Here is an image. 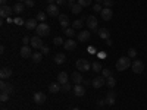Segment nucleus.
I'll return each mask as SVG.
<instances>
[{
	"label": "nucleus",
	"instance_id": "nucleus-12",
	"mask_svg": "<svg viewBox=\"0 0 147 110\" xmlns=\"http://www.w3.org/2000/svg\"><path fill=\"white\" fill-rule=\"evenodd\" d=\"M90 37H91V32L90 31H80L78 32V41L85 43V41L90 40Z\"/></svg>",
	"mask_w": 147,
	"mask_h": 110
},
{
	"label": "nucleus",
	"instance_id": "nucleus-48",
	"mask_svg": "<svg viewBox=\"0 0 147 110\" xmlns=\"http://www.w3.org/2000/svg\"><path fill=\"white\" fill-rule=\"evenodd\" d=\"M68 23H69V21H66V22H60V27H62V28H68Z\"/></svg>",
	"mask_w": 147,
	"mask_h": 110
},
{
	"label": "nucleus",
	"instance_id": "nucleus-16",
	"mask_svg": "<svg viewBox=\"0 0 147 110\" xmlns=\"http://www.w3.org/2000/svg\"><path fill=\"white\" fill-rule=\"evenodd\" d=\"M49 91L56 94L59 91H62V84H59V82H52L50 85H49Z\"/></svg>",
	"mask_w": 147,
	"mask_h": 110
},
{
	"label": "nucleus",
	"instance_id": "nucleus-31",
	"mask_svg": "<svg viewBox=\"0 0 147 110\" xmlns=\"http://www.w3.org/2000/svg\"><path fill=\"white\" fill-rule=\"evenodd\" d=\"M81 27H82V19H77V21L72 22V28L74 30H80Z\"/></svg>",
	"mask_w": 147,
	"mask_h": 110
},
{
	"label": "nucleus",
	"instance_id": "nucleus-50",
	"mask_svg": "<svg viewBox=\"0 0 147 110\" xmlns=\"http://www.w3.org/2000/svg\"><path fill=\"white\" fill-rule=\"evenodd\" d=\"M91 84V81H88V79H84L82 81V85H84V87H87V85H90Z\"/></svg>",
	"mask_w": 147,
	"mask_h": 110
},
{
	"label": "nucleus",
	"instance_id": "nucleus-55",
	"mask_svg": "<svg viewBox=\"0 0 147 110\" xmlns=\"http://www.w3.org/2000/svg\"><path fill=\"white\" fill-rule=\"evenodd\" d=\"M106 44H107V46H112V40H110V38L106 40Z\"/></svg>",
	"mask_w": 147,
	"mask_h": 110
},
{
	"label": "nucleus",
	"instance_id": "nucleus-29",
	"mask_svg": "<svg viewBox=\"0 0 147 110\" xmlns=\"http://www.w3.org/2000/svg\"><path fill=\"white\" fill-rule=\"evenodd\" d=\"M106 85L109 88H113L115 85H116V79L113 78V76H109V78H106Z\"/></svg>",
	"mask_w": 147,
	"mask_h": 110
},
{
	"label": "nucleus",
	"instance_id": "nucleus-6",
	"mask_svg": "<svg viewBox=\"0 0 147 110\" xmlns=\"http://www.w3.org/2000/svg\"><path fill=\"white\" fill-rule=\"evenodd\" d=\"M131 66H132L134 73H141V72L144 70V63L141 62V60H134Z\"/></svg>",
	"mask_w": 147,
	"mask_h": 110
},
{
	"label": "nucleus",
	"instance_id": "nucleus-60",
	"mask_svg": "<svg viewBox=\"0 0 147 110\" xmlns=\"http://www.w3.org/2000/svg\"><path fill=\"white\" fill-rule=\"evenodd\" d=\"M2 110H7V109H2Z\"/></svg>",
	"mask_w": 147,
	"mask_h": 110
},
{
	"label": "nucleus",
	"instance_id": "nucleus-45",
	"mask_svg": "<svg viewBox=\"0 0 147 110\" xmlns=\"http://www.w3.org/2000/svg\"><path fill=\"white\" fill-rule=\"evenodd\" d=\"M40 50H41V53H43V54H47L49 52H50V48H49L47 46H43V47L40 48Z\"/></svg>",
	"mask_w": 147,
	"mask_h": 110
},
{
	"label": "nucleus",
	"instance_id": "nucleus-4",
	"mask_svg": "<svg viewBox=\"0 0 147 110\" xmlns=\"http://www.w3.org/2000/svg\"><path fill=\"white\" fill-rule=\"evenodd\" d=\"M46 13L49 16H59V6L55 3V5H47V9H46Z\"/></svg>",
	"mask_w": 147,
	"mask_h": 110
},
{
	"label": "nucleus",
	"instance_id": "nucleus-43",
	"mask_svg": "<svg viewBox=\"0 0 147 110\" xmlns=\"http://www.w3.org/2000/svg\"><path fill=\"white\" fill-rule=\"evenodd\" d=\"M57 18H59V21H60V22H66V21H69V19H68V16H66V15H63V13H60Z\"/></svg>",
	"mask_w": 147,
	"mask_h": 110
},
{
	"label": "nucleus",
	"instance_id": "nucleus-14",
	"mask_svg": "<svg viewBox=\"0 0 147 110\" xmlns=\"http://www.w3.org/2000/svg\"><path fill=\"white\" fill-rule=\"evenodd\" d=\"M115 99H116V94H115V91H107V94H106V104H109V106H112V104H115Z\"/></svg>",
	"mask_w": 147,
	"mask_h": 110
},
{
	"label": "nucleus",
	"instance_id": "nucleus-17",
	"mask_svg": "<svg viewBox=\"0 0 147 110\" xmlns=\"http://www.w3.org/2000/svg\"><path fill=\"white\" fill-rule=\"evenodd\" d=\"M97 22H99V21H97L94 16H88V18H87V27H88L91 31H94V30H97Z\"/></svg>",
	"mask_w": 147,
	"mask_h": 110
},
{
	"label": "nucleus",
	"instance_id": "nucleus-53",
	"mask_svg": "<svg viewBox=\"0 0 147 110\" xmlns=\"http://www.w3.org/2000/svg\"><path fill=\"white\" fill-rule=\"evenodd\" d=\"M0 3H2V6H5V5H7V0H0Z\"/></svg>",
	"mask_w": 147,
	"mask_h": 110
},
{
	"label": "nucleus",
	"instance_id": "nucleus-56",
	"mask_svg": "<svg viewBox=\"0 0 147 110\" xmlns=\"http://www.w3.org/2000/svg\"><path fill=\"white\" fill-rule=\"evenodd\" d=\"M74 2H75V0H68V5H72Z\"/></svg>",
	"mask_w": 147,
	"mask_h": 110
},
{
	"label": "nucleus",
	"instance_id": "nucleus-10",
	"mask_svg": "<svg viewBox=\"0 0 147 110\" xmlns=\"http://www.w3.org/2000/svg\"><path fill=\"white\" fill-rule=\"evenodd\" d=\"M105 82H106V78H103V76H96V78H93L91 85H93L94 88H102Z\"/></svg>",
	"mask_w": 147,
	"mask_h": 110
},
{
	"label": "nucleus",
	"instance_id": "nucleus-19",
	"mask_svg": "<svg viewBox=\"0 0 147 110\" xmlns=\"http://www.w3.org/2000/svg\"><path fill=\"white\" fill-rule=\"evenodd\" d=\"M12 76V69L10 68H2V70H0V78L2 79H7Z\"/></svg>",
	"mask_w": 147,
	"mask_h": 110
},
{
	"label": "nucleus",
	"instance_id": "nucleus-28",
	"mask_svg": "<svg viewBox=\"0 0 147 110\" xmlns=\"http://www.w3.org/2000/svg\"><path fill=\"white\" fill-rule=\"evenodd\" d=\"M91 69H93V72H102L103 66L100 62H94V63H91Z\"/></svg>",
	"mask_w": 147,
	"mask_h": 110
},
{
	"label": "nucleus",
	"instance_id": "nucleus-46",
	"mask_svg": "<svg viewBox=\"0 0 147 110\" xmlns=\"http://www.w3.org/2000/svg\"><path fill=\"white\" fill-rule=\"evenodd\" d=\"M66 2H68V0H56V5L57 6H63Z\"/></svg>",
	"mask_w": 147,
	"mask_h": 110
},
{
	"label": "nucleus",
	"instance_id": "nucleus-15",
	"mask_svg": "<svg viewBox=\"0 0 147 110\" xmlns=\"http://www.w3.org/2000/svg\"><path fill=\"white\" fill-rule=\"evenodd\" d=\"M74 94H75L77 97H82V95L85 94V87H84L82 84L75 85V87H74Z\"/></svg>",
	"mask_w": 147,
	"mask_h": 110
},
{
	"label": "nucleus",
	"instance_id": "nucleus-36",
	"mask_svg": "<svg viewBox=\"0 0 147 110\" xmlns=\"http://www.w3.org/2000/svg\"><path fill=\"white\" fill-rule=\"evenodd\" d=\"M136 56H137V50H136V48H129V50H128V57L134 59Z\"/></svg>",
	"mask_w": 147,
	"mask_h": 110
},
{
	"label": "nucleus",
	"instance_id": "nucleus-32",
	"mask_svg": "<svg viewBox=\"0 0 147 110\" xmlns=\"http://www.w3.org/2000/svg\"><path fill=\"white\" fill-rule=\"evenodd\" d=\"M9 95H10L9 93H3V91H2V94H0V101H2V103H6V101L9 100Z\"/></svg>",
	"mask_w": 147,
	"mask_h": 110
},
{
	"label": "nucleus",
	"instance_id": "nucleus-44",
	"mask_svg": "<svg viewBox=\"0 0 147 110\" xmlns=\"http://www.w3.org/2000/svg\"><path fill=\"white\" fill-rule=\"evenodd\" d=\"M24 3H25V6H27V7H32V6L35 5V3H34V0H25Z\"/></svg>",
	"mask_w": 147,
	"mask_h": 110
},
{
	"label": "nucleus",
	"instance_id": "nucleus-20",
	"mask_svg": "<svg viewBox=\"0 0 147 110\" xmlns=\"http://www.w3.org/2000/svg\"><path fill=\"white\" fill-rule=\"evenodd\" d=\"M71 78H72L74 82H75V85L82 84V81H84V78H82V75H81V72H74L72 75H71Z\"/></svg>",
	"mask_w": 147,
	"mask_h": 110
},
{
	"label": "nucleus",
	"instance_id": "nucleus-57",
	"mask_svg": "<svg viewBox=\"0 0 147 110\" xmlns=\"http://www.w3.org/2000/svg\"><path fill=\"white\" fill-rule=\"evenodd\" d=\"M102 2H103V0H96V3H100V5H102Z\"/></svg>",
	"mask_w": 147,
	"mask_h": 110
},
{
	"label": "nucleus",
	"instance_id": "nucleus-22",
	"mask_svg": "<svg viewBox=\"0 0 147 110\" xmlns=\"http://www.w3.org/2000/svg\"><path fill=\"white\" fill-rule=\"evenodd\" d=\"M66 62V56L63 54V53H57L56 56H55V63L56 65H62V63H65Z\"/></svg>",
	"mask_w": 147,
	"mask_h": 110
},
{
	"label": "nucleus",
	"instance_id": "nucleus-52",
	"mask_svg": "<svg viewBox=\"0 0 147 110\" xmlns=\"http://www.w3.org/2000/svg\"><path fill=\"white\" fill-rule=\"evenodd\" d=\"M47 3H49V5H55L56 0H47Z\"/></svg>",
	"mask_w": 147,
	"mask_h": 110
},
{
	"label": "nucleus",
	"instance_id": "nucleus-9",
	"mask_svg": "<svg viewBox=\"0 0 147 110\" xmlns=\"http://www.w3.org/2000/svg\"><path fill=\"white\" fill-rule=\"evenodd\" d=\"M100 15H102L103 21H110V19H112V16H113V12H112V9H110V7H103V10L100 12Z\"/></svg>",
	"mask_w": 147,
	"mask_h": 110
},
{
	"label": "nucleus",
	"instance_id": "nucleus-3",
	"mask_svg": "<svg viewBox=\"0 0 147 110\" xmlns=\"http://www.w3.org/2000/svg\"><path fill=\"white\" fill-rule=\"evenodd\" d=\"M77 68H78L80 72H87V70H90L91 65L87 59H78L77 60Z\"/></svg>",
	"mask_w": 147,
	"mask_h": 110
},
{
	"label": "nucleus",
	"instance_id": "nucleus-25",
	"mask_svg": "<svg viewBox=\"0 0 147 110\" xmlns=\"http://www.w3.org/2000/svg\"><path fill=\"white\" fill-rule=\"evenodd\" d=\"M69 7H71V12H72V13H75V15H78L80 12L82 10V9H81L82 6H81L80 3H72V5H69Z\"/></svg>",
	"mask_w": 147,
	"mask_h": 110
},
{
	"label": "nucleus",
	"instance_id": "nucleus-41",
	"mask_svg": "<svg viewBox=\"0 0 147 110\" xmlns=\"http://www.w3.org/2000/svg\"><path fill=\"white\" fill-rule=\"evenodd\" d=\"M93 10H94V12H102V10H103V7H102V5H100V3H96V5L93 6Z\"/></svg>",
	"mask_w": 147,
	"mask_h": 110
},
{
	"label": "nucleus",
	"instance_id": "nucleus-35",
	"mask_svg": "<svg viewBox=\"0 0 147 110\" xmlns=\"http://www.w3.org/2000/svg\"><path fill=\"white\" fill-rule=\"evenodd\" d=\"M77 2H78L82 7H85V6H90V5H91V0H77Z\"/></svg>",
	"mask_w": 147,
	"mask_h": 110
},
{
	"label": "nucleus",
	"instance_id": "nucleus-23",
	"mask_svg": "<svg viewBox=\"0 0 147 110\" xmlns=\"http://www.w3.org/2000/svg\"><path fill=\"white\" fill-rule=\"evenodd\" d=\"M57 82L62 84V85H63V84H68V82H69V81H68V73H66V72H60L59 75H57Z\"/></svg>",
	"mask_w": 147,
	"mask_h": 110
},
{
	"label": "nucleus",
	"instance_id": "nucleus-39",
	"mask_svg": "<svg viewBox=\"0 0 147 110\" xmlns=\"http://www.w3.org/2000/svg\"><path fill=\"white\" fill-rule=\"evenodd\" d=\"M13 22L16 23V25H25V21H24L22 18H15Z\"/></svg>",
	"mask_w": 147,
	"mask_h": 110
},
{
	"label": "nucleus",
	"instance_id": "nucleus-11",
	"mask_svg": "<svg viewBox=\"0 0 147 110\" xmlns=\"http://www.w3.org/2000/svg\"><path fill=\"white\" fill-rule=\"evenodd\" d=\"M30 44H32V47H34V48H41V47H43L41 37H38V35L31 37V43H30Z\"/></svg>",
	"mask_w": 147,
	"mask_h": 110
},
{
	"label": "nucleus",
	"instance_id": "nucleus-5",
	"mask_svg": "<svg viewBox=\"0 0 147 110\" xmlns=\"http://www.w3.org/2000/svg\"><path fill=\"white\" fill-rule=\"evenodd\" d=\"M12 13H13V7H10L9 5H5L0 7V16L2 18H9Z\"/></svg>",
	"mask_w": 147,
	"mask_h": 110
},
{
	"label": "nucleus",
	"instance_id": "nucleus-30",
	"mask_svg": "<svg viewBox=\"0 0 147 110\" xmlns=\"http://www.w3.org/2000/svg\"><path fill=\"white\" fill-rule=\"evenodd\" d=\"M35 19L40 21V22H44V21L47 19V13H44V12H38V13H37V16H35Z\"/></svg>",
	"mask_w": 147,
	"mask_h": 110
},
{
	"label": "nucleus",
	"instance_id": "nucleus-13",
	"mask_svg": "<svg viewBox=\"0 0 147 110\" xmlns=\"http://www.w3.org/2000/svg\"><path fill=\"white\" fill-rule=\"evenodd\" d=\"M31 56H32L31 47H30V46H22V47H21V57L27 59V57H31Z\"/></svg>",
	"mask_w": 147,
	"mask_h": 110
},
{
	"label": "nucleus",
	"instance_id": "nucleus-40",
	"mask_svg": "<svg viewBox=\"0 0 147 110\" xmlns=\"http://www.w3.org/2000/svg\"><path fill=\"white\" fill-rule=\"evenodd\" d=\"M105 7H112L113 6V0H103Z\"/></svg>",
	"mask_w": 147,
	"mask_h": 110
},
{
	"label": "nucleus",
	"instance_id": "nucleus-54",
	"mask_svg": "<svg viewBox=\"0 0 147 110\" xmlns=\"http://www.w3.org/2000/svg\"><path fill=\"white\" fill-rule=\"evenodd\" d=\"M6 22H7V23H10V22H13V19H12V18L9 16V18H6Z\"/></svg>",
	"mask_w": 147,
	"mask_h": 110
},
{
	"label": "nucleus",
	"instance_id": "nucleus-27",
	"mask_svg": "<svg viewBox=\"0 0 147 110\" xmlns=\"http://www.w3.org/2000/svg\"><path fill=\"white\" fill-rule=\"evenodd\" d=\"M43 56H44V54H43L41 52H40V53H38V52L32 53V56H31V57H32V62H34V63H40L41 59H43Z\"/></svg>",
	"mask_w": 147,
	"mask_h": 110
},
{
	"label": "nucleus",
	"instance_id": "nucleus-18",
	"mask_svg": "<svg viewBox=\"0 0 147 110\" xmlns=\"http://www.w3.org/2000/svg\"><path fill=\"white\" fill-rule=\"evenodd\" d=\"M63 47H65V50H69V52H72V50H75L77 48V43L74 41V40H66L65 41V44H63Z\"/></svg>",
	"mask_w": 147,
	"mask_h": 110
},
{
	"label": "nucleus",
	"instance_id": "nucleus-34",
	"mask_svg": "<svg viewBox=\"0 0 147 110\" xmlns=\"http://www.w3.org/2000/svg\"><path fill=\"white\" fill-rule=\"evenodd\" d=\"M102 76H103V78L112 76V70H110V69H103V70H102Z\"/></svg>",
	"mask_w": 147,
	"mask_h": 110
},
{
	"label": "nucleus",
	"instance_id": "nucleus-38",
	"mask_svg": "<svg viewBox=\"0 0 147 110\" xmlns=\"http://www.w3.org/2000/svg\"><path fill=\"white\" fill-rule=\"evenodd\" d=\"M71 88H72V87H71V84H69V82L62 85V91H63V93H68V91H71Z\"/></svg>",
	"mask_w": 147,
	"mask_h": 110
},
{
	"label": "nucleus",
	"instance_id": "nucleus-42",
	"mask_svg": "<svg viewBox=\"0 0 147 110\" xmlns=\"http://www.w3.org/2000/svg\"><path fill=\"white\" fill-rule=\"evenodd\" d=\"M22 43H24V46H28V44L31 43V38H30L28 35H25V37L22 38Z\"/></svg>",
	"mask_w": 147,
	"mask_h": 110
},
{
	"label": "nucleus",
	"instance_id": "nucleus-2",
	"mask_svg": "<svg viewBox=\"0 0 147 110\" xmlns=\"http://www.w3.org/2000/svg\"><path fill=\"white\" fill-rule=\"evenodd\" d=\"M35 32L38 37H47L50 34V27H49V23H46V22H40L38 27L35 28Z\"/></svg>",
	"mask_w": 147,
	"mask_h": 110
},
{
	"label": "nucleus",
	"instance_id": "nucleus-24",
	"mask_svg": "<svg viewBox=\"0 0 147 110\" xmlns=\"http://www.w3.org/2000/svg\"><path fill=\"white\" fill-rule=\"evenodd\" d=\"M25 27H27V30H35L37 27H38L37 19H28V21H25Z\"/></svg>",
	"mask_w": 147,
	"mask_h": 110
},
{
	"label": "nucleus",
	"instance_id": "nucleus-7",
	"mask_svg": "<svg viewBox=\"0 0 147 110\" xmlns=\"http://www.w3.org/2000/svg\"><path fill=\"white\" fill-rule=\"evenodd\" d=\"M0 90H2L3 93H9V94H12L13 93V85L12 84H9V82H6L5 79L0 82Z\"/></svg>",
	"mask_w": 147,
	"mask_h": 110
},
{
	"label": "nucleus",
	"instance_id": "nucleus-37",
	"mask_svg": "<svg viewBox=\"0 0 147 110\" xmlns=\"http://www.w3.org/2000/svg\"><path fill=\"white\" fill-rule=\"evenodd\" d=\"M53 43H55V46H62V44H65V43H63V40L60 38V37H55Z\"/></svg>",
	"mask_w": 147,
	"mask_h": 110
},
{
	"label": "nucleus",
	"instance_id": "nucleus-59",
	"mask_svg": "<svg viewBox=\"0 0 147 110\" xmlns=\"http://www.w3.org/2000/svg\"><path fill=\"white\" fill-rule=\"evenodd\" d=\"M72 110H80V109H78V107H74V109H72Z\"/></svg>",
	"mask_w": 147,
	"mask_h": 110
},
{
	"label": "nucleus",
	"instance_id": "nucleus-26",
	"mask_svg": "<svg viewBox=\"0 0 147 110\" xmlns=\"http://www.w3.org/2000/svg\"><path fill=\"white\" fill-rule=\"evenodd\" d=\"M25 7H27V6H25V3H16V5L13 6V12H15V13H18V15H21Z\"/></svg>",
	"mask_w": 147,
	"mask_h": 110
},
{
	"label": "nucleus",
	"instance_id": "nucleus-58",
	"mask_svg": "<svg viewBox=\"0 0 147 110\" xmlns=\"http://www.w3.org/2000/svg\"><path fill=\"white\" fill-rule=\"evenodd\" d=\"M16 2H18V3H22V2H25V0H16Z\"/></svg>",
	"mask_w": 147,
	"mask_h": 110
},
{
	"label": "nucleus",
	"instance_id": "nucleus-47",
	"mask_svg": "<svg viewBox=\"0 0 147 110\" xmlns=\"http://www.w3.org/2000/svg\"><path fill=\"white\" fill-rule=\"evenodd\" d=\"M97 57H99V59H105V57H106V53H105V52L97 53Z\"/></svg>",
	"mask_w": 147,
	"mask_h": 110
},
{
	"label": "nucleus",
	"instance_id": "nucleus-1",
	"mask_svg": "<svg viewBox=\"0 0 147 110\" xmlns=\"http://www.w3.org/2000/svg\"><path fill=\"white\" fill-rule=\"evenodd\" d=\"M131 65H132V63H131L129 57H128V56H122V57L118 59V62H116V69H118L119 72H122V70L131 68Z\"/></svg>",
	"mask_w": 147,
	"mask_h": 110
},
{
	"label": "nucleus",
	"instance_id": "nucleus-49",
	"mask_svg": "<svg viewBox=\"0 0 147 110\" xmlns=\"http://www.w3.org/2000/svg\"><path fill=\"white\" fill-rule=\"evenodd\" d=\"M105 104H106V100H99V101H97V106H99V107H102Z\"/></svg>",
	"mask_w": 147,
	"mask_h": 110
},
{
	"label": "nucleus",
	"instance_id": "nucleus-21",
	"mask_svg": "<svg viewBox=\"0 0 147 110\" xmlns=\"http://www.w3.org/2000/svg\"><path fill=\"white\" fill-rule=\"evenodd\" d=\"M99 37L102 40H109L110 38V32H109V30L107 28H102V30H99Z\"/></svg>",
	"mask_w": 147,
	"mask_h": 110
},
{
	"label": "nucleus",
	"instance_id": "nucleus-33",
	"mask_svg": "<svg viewBox=\"0 0 147 110\" xmlns=\"http://www.w3.org/2000/svg\"><path fill=\"white\" fill-rule=\"evenodd\" d=\"M65 35L71 38V37L75 35V30H74V28H66V30H65Z\"/></svg>",
	"mask_w": 147,
	"mask_h": 110
},
{
	"label": "nucleus",
	"instance_id": "nucleus-51",
	"mask_svg": "<svg viewBox=\"0 0 147 110\" xmlns=\"http://www.w3.org/2000/svg\"><path fill=\"white\" fill-rule=\"evenodd\" d=\"M88 52H90L91 54H94V53H96V48H94V47H90V48H88Z\"/></svg>",
	"mask_w": 147,
	"mask_h": 110
},
{
	"label": "nucleus",
	"instance_id": "nucleus-8",
	"mask_svg": "<svg viewBox=\"0 0 147 110\" xmlns=\"http://www.w3.org/2000/svg\"><path fill=\"white\" fill-rule=\"evenodd\" d=\"M34 103H37V104H43L46 100H47V97H46V94L44 93H41V91H38V93H35L34 94Z\"/></svg>",
	"mask_w": 147,
	"mask_h": 110
}]
</instances>
